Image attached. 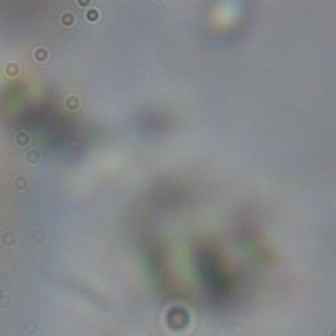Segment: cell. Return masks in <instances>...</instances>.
I'll use <instances>...</instances> for the list:
<instances>
[{
    "instance_id": "cell-1",
    "label": "cell",
    "mask_w": 336,
    "mask_h": 336,
    "mask_svg": "<svg viewBox=\"0 0 336 336\" xmlns=\"http://www.w3.org/2000/svg\"><path fill=\"white\" fill-rule=\"evenodd\" d=\"M61 24H62V27H72L76 24L74 14H72V12H64L61 15Z\"/></svg>"
},
{
    "instance_id": "cell-4",
    "label": "cell",
    "mask_w": 336,
    "mask_h": 336,
    "mask_svg": "<svg viewBox=\"0 0 336 336\" xmlns=\"http://www.w3.org/2000/svg\"><path fill=\"white\" fill-rule=\"evenodd\" d=\"M30 163H37L39 160H41V155H39V151H36V150H32V151H29V155L25 157Z\"/></svg>"
},
{
    "instance_id": "cell-3",
    "label": "cell",
    "mask_w": 336,
    "mask_h": 336,
    "mask_svg": "<svg viewBox=\"0 0 336 336\" xmlns=\"http://www.w3.org/2000/svg\"><path fill=\"white\" fill-rule=\"evenodd\" d=\"M86 19H87L89 22H98V19H99V12H98V10H94V8H92V10H87Z\"/></svg>"
},
{
    "instance_id": "cell-8",
    "label": "cell",
    "mask_w": 336,
    "mask_h": 336,
    "mask_svg": "<svg viewBox=\"0 0 336 336\" xmlns=\"http://www.w3.org/2000/svg\"><path fill=\"white\" fill-rule=\"evenodd\" d=\"M25 185H27V183H25V178H24V177H19V178H17V187H19V188L25 187Z\"/></svg>"
},
{
    "instance_id": "cell-2",
    "label": "cell",
    "mask_w": 336,
    "mask_h": 336,
    "mask_svg": "<svg viewBox=\"0 0 336 336\" xmlns=\"http://www.w3.org/2000/svg\"><path fill=\"white\" fill-rule=\"evenodd\" d=\"M47 56H49V52H47V49H44V47H39V49L34 52V57H36L37 62H46Z\"/></svg>"
},
{
    "instance_id": "cell-9",
    "label": "cell",
    "mask_w": 336,
    "mask_h": 336,
    "mask_svg": "<svg viewBox=\"0 0 336 336\" xmlns=\"http://www.w3.org/2000/svg\"><path fill=\"white\" fill-rule=\"evenodd\" d=\"M66 104H69L71 108H76V106H77V99H76V98H69Z\"/></svg>"
},
{
    "instance_id": "cell-5",
    "label": "cell",
    "mask_w": 336,
    "mask_h": 336,
    "mask_svg": "<svg viewBox=\"0 0 336 336\" xmlns=\"http://www.w3.org/2000/svg\"><path fill=\"white\" fill-rule=\"evenodd\" d=\"M7 74L8 76H17L19 74V66L17 64H8L7 66Z\"/></svg>"
},
{
    "instance_id": "cell-10",
    "label": "cell",
    "mask_w": 336,
    "mask_h": 336,
    "mask_svg": "<svg viewBox=\"0 0 336 336\" xmlns=\"http://www.w3.org/2000/svg\"><path fill=\"white\" fill-rule=\"evenodd\" d=\"M42 239H44V232H42V230H41V232H39V230H36V242L42 240Z\"/></svg>"
},
{
    "instance_id": "cell-6",
    "label": "cell",
    "mask_w": 336,
    "mask_h": 336,
    "mask_svg": "<svg viewBox=\"0 0 336 336\" xmlns=\"http://www.w3.org/2000/svg\"><path fill=\"white\" fill-rule=\"evenodd\" d=\"M17 143L20 145V146H24V145H27L29 143V135H25V133H20L17 136Z\"/></svg>"
},
{
    "instance_id": "cell-7",
    "label": "cell",
    "mask_w": 336,
    "mask_h": 336,
    "mask_svg": "<svg viewBox=\"0 0 336 336\" xmlns=\"http://www.w3.org/2000/svg\"><path fill=\"white\" fill-rule=\"evenodd\" d=\"M3 242H5V244H14V242H15V235H14V234H5Z\"/></svg>"
}]
</instances>
